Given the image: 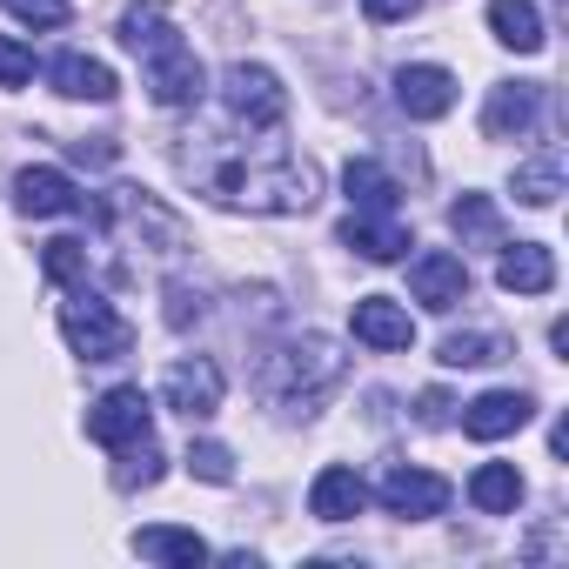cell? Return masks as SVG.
Here are the masks:
<instances>
[{
  "label": "cell",
  "instance_id": "6da1fadb",
  "mask_svg": "<svg viewBox=\"0 0 569 569\" xmlns=\"http://www.w3.org/2000/svg\"><path fill=\"white\" fill-rule=\"evenodd\" d=\"M121 48L141 54V68H148V94H154L161 108H188V101H201V81H208V74H201L194 48L181 41V28L168 21L161 0H141V8L121 14Z\"/></svg>",
  "mask_w": 569,
  "mask_h": 569
},
{
  "label": "cell",
  "instance_id": "7a4b0ae2",
  "mask_svg": "<svg viewBox=\"0 0 569 569\" xmlns=\"http://www.w3.org/2000/svg\"><path fill=\"white\" fill-rule=\"evenodd\" d=\"M201 188L228 208H254V214H302L316 208L322 194V174L309 161H268V168H248V161H221V168H201Z\"/></svg>",
  "mask_w": 569,
  "mask_h": 569
},
{
  "label": "cell",
  "instance_id": "3957f363",
  "mask_svg": "<svg viewBox=\"0 0 569 569\" xmlns=\"http://www.w3.org/2000/svg\"><path fill=\"white\" fill-rule=\"evenodd\" d=\"M342 349L336 342H322V336H302V342H289V349H274L268 362H261V402H274V409H309V402H322L336 382H342Z\"/></svg>",
  "mask_w": 569,
  "mask_h": 569
},
{
  "label": "cell",
  "instance_id": "277c9868",
  "mask_svg": "<svg viewBox=\"0 0 569 569\" xmlns=\"http://www.w3.org/2000/svg\"><path fill=\"white\" fill-rule=\"evenodd\" d=\"M61 336H68V349L81 356V362H121L128 349H134V329L114 316V302H101L94 289H68V302H61Z\"/></svg>",
  "mask_w": 569,
  "mask_h": 569
},
{
  "label": "cell",
  "instance_id": "5b68a950",
  "mask_svg": "<svg viewBox=\"0 0 569 569\" xmlns=\"http://www.w3.org/2000/svg\"><path fill=\"white\" fill-rule=\"evenodd\" d=\"M221 101H228V114H234L241 128H254V134H268V128L289 121V88H281L274 68H261V61H234V68L221 74Z\"/></svg>",
  "mask_w": 569,
  "mask_h": 569
},
{
  "label": "cell",
  "instance_id": "8992f818",
  "mask_svg": "<svg viewBox=\"0 0 569 569\" xmlns=\"http://www.w3.org/2000/svg\"><path fill=\"white\" fill-rule=\"evenodd\" d=\"M88 436H94L101 449L148 442V436H154V402H148V389H141V382H121V389H108V396L88 409Z\"/></svg>",
  "mask_w": 569,
  "mask_h": 569
},
{
  "label": "cell",
  "instance_id": "52a82bcc",
  "mask_svg": "<svg viewBox=\"0 0 569 569\" xmlns=\"http://www.w3.org/2000/svg\"><path fill=\"white\" fill-rule=\"evenodd\" d=\"M409 296L422 309H436V316H449L456 302H469V268H462V254H449V248L416 254L409 261Z\"/></svg>",
  "mask_w": 569,
  "mask_h": 569
},
{
  "label": "cell",
  "instance_id": "ba28073f",
  "mask_svg": "<svg viewBox=\"0 0 569 569\" xmlns=\"http://www.w3.org/2000/svg\"><path fill=\"white\" fill-rule=\"evenodd\" d=\"M161 396H168V409H181L188 422H201V416L221 409V369L208 356H181V362H168Z\"/></svg>",
  "mask_w": 569,
  "mask_h": 569
},
{
  "label": "cell",
  "instance_id": "9c48e42d",
  "mask_svg": "<svg viewBox=\"0 0 569 569\" xmlns=\"http://www.w3.org/2000/svg\"><path fill=\"white\" fill-rule=\"evenodd\" d=\"M396 108H402L409 121H442V114L456 108V74L436 68V61L402 68V74H396Z\"/></svg>",
  "mask_w": 569,
  "mask_h": 569
},
{
  "label": "cell",
  "instance_id": "30bf717a",
  "mask_svg": "<svg viewBox=\"0 0 569 569\" xmlns=\"http://www.w3.org/2000/svg\"><path fill=\"white\" fill-rule=\"evenodd\" d=\"M382 509H389V516H409V522L442 516V509H449V482H442V476H429V469L396 462V469L382 476Z\"/></svg>",
  "mask_w": 569,
  "mask_h": 569
},
{
  "label": "cell",
  "instance_id": "8fae6325",
  "mask_svg": "<svg viewBox=\"0 0 569 569\" xmlns=\"http://www.w3.org/2000/svg\"><path fill=\"white\" fill-rule=\"evenodd\" d=\"M536 108H542V88L536 81H496L489 88V108H482V134L489 141H522L536 128Z\"/></svg>",
  "mask_w": 569,
  "mask_h": 569
},
{
  "label": "cell",
  "instance_id": "7c38bea8",
  "mask_svg": "<svg viewBox=\"0 0 569 569\" xmlns=\"http://www.w3.org/2000/svg\"><path fill=\"white\" fill-rule=\"evenodd\" d=\"M14 208L34 214V221H48V214H81L88 201H81L74 174H61V168H21L14 174Z\"/></svg>",
  "mask_w": 569,
  "mask_h": 569
},
{
  "label": "cell",
  "instance_id": "4fadbf2b",
  "mask_svg": "<svg viewBox=\"0 0 569 569\" xmlns=\"http://www.w3.org/2000/svg\"><path fill=\"white\" fill-rule=\"evenodd\" d=\"M349 329H356V342H369V349H382V356H396V349L416 342V316H409L402 302H389V296H362L356 316H349Z\"/></svg>",
  "mask_w": 569,
  "mask_h": 569
},
{
  "label": "cell",
  "instance_id": "5bb4252c",
  "mask_svg": "<svg viewBox=\"0 0 569 569\" xmlns=\"http://www.w3.org/2000/svg\"><path fill=\"white\" fill-rule=\"evenodd\" d=\"M529 416H536V402H529L522 389H489V396H476V402L462 409V429H469L476 442H502V436H516Z\"/></svg>",
  "mask_w": 569,
  "mask_h": 569
},
{
  "label": "cell",
  "instance_id": "9a60e30c",
  "mask_svg": "<svg viewBox=\"0 0 569 569\" xmlns=\"http://www.w3.org/2000/svg\"><path fill=\"white\" fill-rule=\"evenodd\" d=\"M362 502H369V482H362L349 462H329V469L309 482V516H316V522H349V516H362Z\"/></svg>",
  "mask_w": 569,
  "mask_h": 569
},
{
  "label": "cell",
  "instance_id": "2e32d148",
  "mask_svg": "<svg viewBox=\"0 0 569 569\" xmlns=\"http://www.w3.org/2000/svg\"><path fill=\"white\" fill-rule=\"evenodd\" d=\"M496 281H502L509 296H549L556 289V254L542 241H516V248H502Z\"/></svg>",
  "mask_w": 569,
  "mask_h": 569
},
{
  "label": "cell",
  "instance_id": "e0dca14e",
  "mask_svg": "<svg viewBox=\"0 0 569 569\" xmlns=\"http://www.w3.org/2000/svg\"><path fill=\"white\" fill-rule=\"evenodd\" d=\"M48 81H54V94H68V101H114V94H121L114 68H108V61H88V54H54V61H48Z\"/></svg>",
  "mask_w": 569,
  "mask_h": 569
},
{
  "label": "cell",
  "instance_id": "ac0fdd59",
  "mask_svg": "<svg viewBox=\"0 0 569 569\" xmlns=\"http://www.w3.org/2000/svg\"><path fill=\"white\" fill-rule=\"evenodd\" d=\"M342 188H349V208L356 214H396L402 208V188L382 161H349L342 168Z\"/></svg>",
  "mask_w": 569,
  "mask_h": 569
},
{
  "label": "cell",
  "instance_id": "d6986e66",
  "mask_svg": "<svg viewBox=\"0 0 569 569\" xmlns=\"http://www.w3.org/2000/svg\"><path fill=\"white\" fill-rule=\"evenodd\" d=\"M342 248H356L362 261H396L409 248V228L396 214H349L342 221Z\"/></svg>",
  "mask_w": 569,
  "mask_h": 569
},
{
  "label": "cell",
  "instance_id": "ffe728a7",
  "mask_svg": "<svg viewBox=\"0 0 569 569\" xmlns=\"http://www.w3.org/2000/svg\"><path fill=\"white\" fill-rule=\"evenodd\" d=\"M134 556H148V562H181V569H194V562H208L214 549L194 536V529H174V522H154V529H134Z\"/></svg>",
  "mask_w": 569,
  "mask_h": 569
},
{
  "label": "cell",
  "instance_id": "44dd1931",
  "mask_svg": "<svg viewBox=\"0 0 569 569\" xmlns=\"http://www.w3.org/2000/svg\"><path fill=\"white\" fill-rule=\"evenodd\" d=\"M489 34L516 54H536L542 48V14L536 0H489Z\"/></svg>",
  "mask_w": 569,
  "mask_h": 569
},
{
  "label": "cell",
  "instance_id": "7402d4cb",
  "mask_svg": "<svg viewBox=\"0 0 569 569\" xmlns=\"http://www.w3.org/2000/svg\"><path fill=\"white\" fill-rule=\"evenodd\" d=\"M469 502H476L482 516H509V509L522 502V476H516V462H482V469L469 476Z\"/></svg>",
  "mask_w": 569,
  "mask_h": 569
},
{
  "label": "cell",
  "instance_id": "603a6c76",
  "mask_svg": "<svg viewBox=\"0 0 569 569\" xmlns=\"http://www.w3.org/2000/svg\"><path fill=\"white\" fill-rule=\"evenodd\" d=\"M556 194H562V154H556V148H542L536 161H522V168H516V201L549 208Z\"/></svg>",
  "mask_w": 569,
  "mask_h": 569
},
{
  "label": "cell",
  "instance_id": "cb8c5ba5",
  "mask_svg": "<svg viewBox=\"0 0 569 569\" xmlns=\"http://www.w3.org/2000/svg\"><path fill=\"white\" fill-rule=\"evenodd\" d=\"M502 356H509V342L489 336V329H476V336H442V349H436L442 369H489V362H502Z\"/></svg>",
  "mask_w": 569,
  "mask_h": 569
},
{
  "label": "cell",
  "instance_id": "d4e9b609",
  "mask_svg": "<svg viewBox=\"0 0 569 569\" xmlns=\"http://www.w3.org/2000/svg\"><path fill=\"white\" fill-rule=\"evenodd\" d=\"M41 274L54 281V289H74V281H88V241L54 234V241L41 248Z\"/></svg>",
  "mask_w": 569,
  "mask_h": 569
},
{
  "label": "cell",
  "instance_id": "484cf974",
  "mask_svg": "<svg viewBox=\"0 0 569 569\" xmlns=\"http://www.w3.org/2000/svg\"><path fill=\"white\" fill-rule=\"evenodd\" d=\"M449 228H456L462 241H496V234H502V221H496V201H489V194H462V201L449 208Z\"/></svg>",
  "mask_w": 569,
  "mask_h": 569
},
{
  "label": "cell",
  "instance_id": "4316f807",
  "mask_svg": "<svg viewBox=\"0 0 569 569\" xmlns=\"http://www.w3.org/2000/svg\"><path fill=\"white\" fill-rule=\"evenodd\" d=\"M114 482H121V489H148V482H161V449H154V436L121 449V469H114Z\"/></svg>",
  "mask_w": 569,
  "mask_h": 569
},
{
  "label": "cell",
  "instance_id": "83f0119b",
  "mask_svg": "<svg viewBox=\"0 0 569 569\" xmlns=\"http://www.w3.org/2000/svg\"><path fill=\"white\" fill-rule=\"evenodd\" d=\"M188 469H194L201 482H214V489L234 482V456H228L221 442H194V449H188Z\"/></svg>",
  "mask_w": 569,
  "mask_h": 569
},
{
  "label": "cell",
  "instance_id": "f1b7e54d",
  "mask_svg": "<svg viewBox=\"0 0 569 569\" xmlns=\"http://www.w3.org/2000/svg\"><path fill=\"white\" fill-rule=\"evenodd\" d=\"M21 28H68V0H0Z\"/></svg>",
  "mask_w": 569,
  "mask_h": 569
},
{
  "label": "cell",
  "instance_id": "f546056e",
  "mask_svg": "<svg viewBox=\"0 0 569 569\" xmlns=\"http://www.w3.org/2000/svg\"><path fill=\"white\" fill-rule=\"evenodd\" d=\"M28 81H34V54L14 34H0V88H28Z\"/></svg>",
  "mask_w": 569,
  "mask_h": 569
},
{
  "label": "cell",
  "instance_id": "4dcf8cb0",
  "mask_svg": "<svg viewBox=\"0 0 569 569\" xmlns=\"http://www.w3.org/2000/svg\"><path fill=\"white\" fill-rule=\"evenodd\" d=\"M362 14H369L376 28H389V21H409V14H422V0H362Z\"/></svg>",
  "mask_w": 569,
  "mask_h": 569
}]
</instances>
